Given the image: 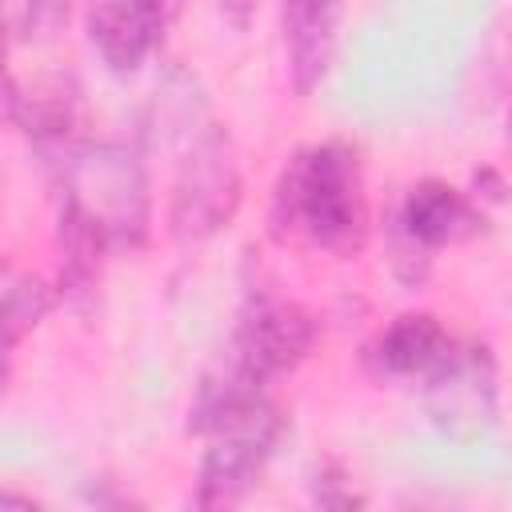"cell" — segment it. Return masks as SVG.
<instances>
[{
  "instance_id": "obj_1",
  "label": "cell",
  "mask_w": 512,
  "mask_h": 512,
  "mask_svg": "<svg viewBox=\"0 0 512 512\" xmlns=\"http://www.w3.org/2000/svg\"><path fill=\"white\" fill-rule=\"evenodd\" d=\"M368 224L364 168L352 144L320 140L284 160L268 200V236L276 244L352 260L368 244Z\"/></svg>"
},
{
  "instance_id": "obj_2",
  "label": "cell",
  "mask_w": 512,
  "mask_h": 512,
  "mask_svg": "<svg viewBox=\"0 0 512 512\" xmlns=\"http://www.w3.org/2000/svg\"><path fill=\"white\" fill-rule=\"evenodd\" d=\"M188 428L204 440L196 472V508H232L260 480L268 456L284 436V412L264 384L244 380L228 364L196 388Z\"/></svg>"
},
{
  "instance_id": "obj_3",
  "label": "cell",
  "mask_w": 512,
  "mask_h": 512,
  "mask_svg": "<svg viewBox=\"0 0 512 512\" xmlns=\"http://www.w3.org/2000/svg\"><path fill=\"white\" fill-rule=\"evenodd\" d=\"M64 200L76 204L84 216H92L112 248H140L148 240V220H152V200H148V180L140 152L128 144H76L56 160Z\"/></svg>"
},
{
  "instance_id": "obj_4",
  "label": "cell",
  "mask_w": 512,
  "mask_h": 512,
  "mask_svg": "<svg viewBox=\"0 0 512 512\" xmlns=\"http://www.w3.org/2000/svg\"><path fill=\"white\" fill-rule=\"evenodd\" d=\"M240 164L228 132L204 116V108L192 112L184 128V148L176 160L172 200H168V232L180 244H200L228 228V220L240 208Z\"/></svg>"
},
{
  "instance_id": "obj_5",
  "label": "cell",
  "mask_w": 512,
  "mask_h": 512,
  "mask_svg": "<svg viewBox=\"0 0 512 512\" xmlns=\"http://www.w3.org/2000/svg\"><path fill=\"white\" fill-rule=\"evenodd\" d=\"M424 416L452 440H480L500 420V372L484 340H448L440 360L420 380Z\"/></svg>"
},
{
  "instance_id": "obj_6",
  "label": "cell",
  "mask_w": 512,
  "mask_h": 512,
  "mask_svg": "<svg viewBox=\"0 0 512 512\" xmlns=\"http://www.w3.org/2000/svg\"><path fill=\"white\" fill-rule=\"evenodd\" d=\"M320 340L316 316L288 296L256 292L240 308V320L228 340V368L240 372L252 384H272L288 372H296Z\"/></svg>"
},
{
  "instance_id": "obj_7",
  "label": "cell",
  "mask_w": 512,
  "mask_h": 512,
  "mask_svg": "<svg viewBox=\"0 0 512 512\" xmlns=\"http://www.w3.org/2000/svg\"><path fill=\"white\" fill-rule=\"evenodd\" d=\"M168 0H88L84 32L108 72L132 76L164 40Z\"/></svg>"
},
{
  "instance_id": "obj_8",
  "label": "cell",
  "mask_w": 512,
  "mask_h": 512,
  "mask_svg": "<svg viewBox=\"0 0 512 512\" xmlns=\"http://www.w3.org/2000/svg\"><path fill=\"white\" fill-rule=\"evenodd\" d=\"M396 232H404L416 248L436 252L480 236L484 212L468 192L452 188L448 180H420L404 192V204L396 212Z\"/></svg>"
},
{
  "instance_id": "obj_9",
  "label": "cell",
  "mask_w": 512,
  "mask_h": 512,
  "mask_svg": "<svg viewBox=\"0 0 512 512\" xmlns=\"http://www.w3.org/2000/svg\"><path fill=\"white\" fill-rule=\"evenodd\" d=\"M448 340L452 332L432 312H400L368 340L364 368L376 380H424V372L440 360Z\"/></svg>"
},
{
  "instance_id": "obj_10",
  "label": "cell",
  "mask_w": 512,
  "mask_h": 512,
  "mask_svg": "<svg viewBox=\"0 0 512 512\" xmlns=\"http://www.w3.org/2000/svg\"><path fill=\"white\" fill-rule=\"evenodd\" d=\"M344 0H284V52L296 96H312L336 52V24Z\"/></svg>"
},
{
  "instance_id": "obj_11",
  "label": "cell",
  "mask_w": 512,
  "mask_h": 512,
  "mask_svg": "<svg viewBox=\"0 0 512 512\" xmlns=\"http://www.w3.org/2000/svg\"><path fill=\"white\" fill-rule=\"evenodd\" d=\"M8 120L32 140L36 152L48 160H60L72 152L76 140V96L64 84H32L28 92L20 88L16 76H8Z\"/></svg>"
},
{
  "instance_id": "obj_12",
  "label": "cell",
  "mask_w": 512,
  "mask_h": 512,
  "mask_svg": "<svg viewBox=\"0 0 512 512\" xmlns=\"http://www.w3.org/2000/svg\"><path fill=\"white\" fill-rule=\"evenodd\" d=\"M56 248H60L56 292L72 308H84L96 296V284H100V272H104V256L112 252V240L92 216H84L76 204L64 200L60 220H56Z\"/></svg>"
},
{
  "instance_id": "obj_13",
  "label": "cell",
  "mask_w": 512,
  "mask_h": 512,
  "mask_svg": "<svg viewBox=\"0 0 512 512\" xmlns=\"http://www.w3.org/2000/svg\"><path fill=\"white\" fill-rule=\"evenodd\" d=\"M60 292H52L48 280H40L36 272H16L4 288V352L12 356L16 344L48 316V308L56 304Z\"/></svg>"
},
{
  "instance_id": "obj_14",
  "label": "cell",
  "mask_w": 512,
  "mask_h": 512,
  "mask_svg": "<svg viewBox=\"0 0 512 512\" xmlns=\"http://www.w3.org/2000/svg\"><path fill=\"white\" fill-rule=\"evenodd\" d=\"M72 0H16V28L24 40H52L64 32Z\"/></svg>"
},
{
  "instance_id": "obj_15",
  "label": "cell",
  "mask_w": 512,
  "mask_h": 512,
  "mask_svg": "<svg viewBox=\"0 0 512 512\" xmlns=\"http://www.w3.org/2000/svg\"><path fill=\"white\" fill-rule=\"evenodd\" d=\"M316 476L324 480V488H320V484H312V492H316V500H320V504H344V508H348V504H360V496L344 484V472H340L336 464H324Z\"/></svg>"
},
{
  "instance_id": "obj_16",
  "label": "cell",
  "mask_w": 512,
  "mask_h": 512,
  "mask_svg": "<svg viewBox=\"0 0 512 512\" xmlns=\"http://www.w3.org/2000/svg\"><path fill=\"white\" fill-rule=\"evenodd\" d=\"M256 4H260V0H216L220 16H224V20H228L236 32H244V28H248V20H252Z\"/></svg>"
},
{
  "instance_id": "obj_17",
  "label": "cell",
  "mask_w": 512,
  "mask_h": 512,
  "mask_svg": "<svg viewBox=\"0 0 512 512\" xmlns=\"http://www.w3.org/2000/svg\"><path fill=\"white\" fill-rule=\"evenodd\" d=\"M508 140H512V108H508Z\"/></svg>"
}]
</instances>
